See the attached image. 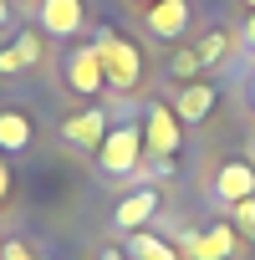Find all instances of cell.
Wrapping results in <instances>:
<instances>
[{
  "instance_id": "obj_25",
  "label": "cell",
  "mask_w": 255,
  "mask_h": 260,
  "mask_svg": "<svg viewBox=\"0 0 255 260\" xmlns=\"http://www.w3.org/2000/svg\"><path fill=\"white\" fill-rule=\"evenodd\" d=\"M143 6H153V0H143Z\"/></svg>"
},
{
  "instance_id": "obj_26",
  "label": "cell",
  "mask_w": 255,
  "mask_h": 260,
  "mask_svg": "<svg viewBox=\"0 0 255 260\" xmlns=\"http://www.w3.org/2000/svg\"><path fill=\"white\" fill-rule=\"evenodd\" d=\"M250 11H255V0H250Z\"/></svg>"
},
{
  "instance_id": "obj_2",
  "label": "cell",
  "mask_w": 255,
  "mask_h": 260,
  "mask_svg": "<svg viewBox=\"0 0 255 260\" xmlns=\"http://www.w3.org/2000/svg\"><path fill=\"white\" fill-rule=\"evenodd\" d=\"M138 158H143V127H138V122L107 127V138H102V148H97L102 174H133Z\"/></svg>"
},
{
  "instance_id": "obj_24",
  "label": "cell",
  "mask_w": 255,
  "mask_h": 260,
  "mask_svg": "<svg viewBox=\"0 0 255 260\" xmlns=\"http://www.w3.org/2000/svg\"><path fill=\"white\" fill-rule=\"evenodd\" d=\"M250 102H255V77H250Z\"/></svg>"
},
{
  "instance_id": "obj_9",
  "label": "cell",
  "mask_w": 255,
  "mask_h": 260,
  "mask_svg": "<svg viewBox=\"0 0 255 260\" xmlns=\"http://www.w3.org/2000/svg\"><path fill=\"white\" fill-rule=\"evenodd\" d=\"M214 194L225 204H240V199H255V169L250 164H225L214 174Z\"/></svg>"
},
{
  "instance_id": "obj_13",
  "label": "cell",
  "mask_w": 255,
  "mask_h": 260,
  "mask_svg": "<svg viewBox=\"0 0 255 260\" xmlns=\"http://www.w3.org/2000/svg\"><path fill=\"white\" fill-rule=\"evenodd\" d=\"M133 260H179L169 240L148 235V230H133Z\"/></svg>"
},
{
  "instance_id": "obj_1",
  "label": "cell",
  "mask_w": 255,
  "mask_h": 260,
  "mask_svg": "<svg viewBox=\"0 0 255 260\" xmlns=\"http://www.w3.org/2000/svg\"><path fill=\"white\" fill-rule=\"evenodd\" d=\"M97 56H102V72H107V82L112 87H138V77H143V56H138V46L128 41V36H117V31H97Z\"/></svg>"
},
{
  "instance_id": "obj_7",
  "label": "cell",
  "mask_w": 255,
  "mask_h": 260,
  "mask_svg": "<svg viewBox=\"0 0 255 260\" xmlns=\"http://www.w3.org/2000/svg\"><path fill=\"white\" fill-rule=\"evenodd\" d=\"M184 245H189L194 260H230L235 255V224H209V230L189 235Z\"/></svg>"
},
{
  "instance_id": "obj_6",
  "label": "cell",
  "mask_w": 255,
  "mask_h": 260,
  "mask_svg": "<svg viewBox=\"0 0 255 260\" xmlns=\"http://www.w3.org/2000/svg\"><path fill=\"white\" fill-rule=\"evenodd\" d=\"M82 26H87L82 0H41V31H51V36H77Z\"/></svg>"
},
{
  "instance_id": "obj_23",
  "label": "cell",
  "mask_w": 255,
  "mask_h": 260,
  "mask_svg": "<svg viewBox=\"0 0 255 260\" xmlns=\"http://www.w3.org/2000/svg\"><path fill=\"white\" fill-rule=\"evenodd\" d=\"M102 260H122V255H117V250H102Z\"/></svg>"
},
{
  "instance_id": "obj_11",
  "label": "cell",
  "mask_w": 255,
  "mask_h": 260,
  "mask_svg": "<svg viewBox=\"0 0 255 260\" xmlns=\"http://www.w3.org/2000/svg\"><path fill=\"white\" fill-rule=\"evenodd\" d=\"M209 107H214V87H209V82L184 87V92H179V102H174L179 122H204V117H209Z\"/></svg>"
},
{
  "instance_id": "obj_4",
  "label": "cell",
  "mask_w": 255,
  "mask_h": 260,
  "mask_svg": "<svg viewBox=\"0 0 255 260\" xmlns=\"http://www.w3.org/2000/svg\"><path fill=\"white\" fill-rule=\"evenodd\" d=\"M67 87H72V92H87V97L107 87V72H102L97 46H77V51L67 56Z\"/></svg>"
},
{
  "instance_id": "obj_8",
  "label": "cell",
  "mask_w": 255,
  "mask_h": 260,
  "mask_svg": "<svg viewBox=\"0 0 255 260\" xmlns=\"http://www.w3.org/2000/svg\"><path fill=\"white\" fill-rule=\"evenodd\" d=\"M61 133H67V143H77V148H102V138H107V117H102L97 107L72 112V117L61 122Z\"/></svg>"
},
{
  "instance_id": "obj_17",
  "label": "cell",
  "mask_w": 255,
  "mask_h": 260,
  "mask_svg": "<svg viewBox=\"0 0 255 260\" xmlns=\"http://www.w3.org/2000/svg\"><path fill=\"white\" fill-rule=\"evenodd\" d=\"M199 67H204V61H199V51H179V56H174V77H194Z\"/></svg>"
},
{
  "instance_id": "obj_15",
  "label": "cell",
  "mask_w": 255,
  "mask_h": 260,
  "mask_svg": "<svg viewBox=\"0 0 255 260\" xmlns=\"http://www.w3.org/2000/svg\"><path fill=\"white\" fill-rule=\"evenodd\" d=\"M235 224H240L245 240H255V199H240L235 204Z\"/></svg>"
},
{
  "instance_id": "obj_12",
  "label": "cell",
  "mask_w": 255,
  "mask_h": 260,
  "mask_svg": "<svg viewBox=\"0 0 255 260\" xmlns=\"http://www.w3.org/2000/svg\"><path fill=\"white\" fill-rule=\"evenodd\" d=\"M26 143H31V117L26 112H0V148L21 153Z\"/></svg>"
},
{
  "instance_id": "obj_22",
  "label": "cell",
  "mask_w": 255,
  "mask_h": 260,
  "mask_svg": "<svg viewBox=\"0 0 255 260\" xmlns=\"http://www.w3.org/2000/svg\"><path fill=\"white\" fill-rule=\"evenodd\" d=\"M11 21V0H0V26H6Z\"/></svg>"
},
{
  "instance_id": "obj_5",
  "label": "cell",
  "mask_w": 255,
  "mask_h": 260,
  "mask_svg": "<svg viewBox=\"0 0 255 260\" xmlns=\"http://www.w3.org/2000/svg\"><path fill=\"white\" fill-rule=\"evenodd\" d=\"M148 31L158 41H179L189 31V0H153L148 6Z\"/></svg>"
},
{
  "instance_id": "obj_3",
  "label": "cell",
  "mask_w": 255,
  "mask_h": 260,
  "mask_svg": "<svg viewBox=\"0 0 255 260\" xmlns=\"http://www.w3.org/2000/svg\"><path fill=\"white\" fill-rule=\"evenodd\" d=\"M179 112L174 107H164V102H153L148 107V117H143V148L153 153V158H174L179 153Z\"/></svg>"
},
{
  "instance_id": "obj_18",
  "label": "cell",
  "mask_w": 255,
  "mask_h": 260,
  "mask_svg": "<svg viewBox=\"0 0 255 260\" xmlns=\"http://www.w3.org/2000/svg\"><path fill=\"white\" fill-rule=\"evenodd\" d=\"M6 260H46V255H36L31 245H21V240H16V245H6Z\"/></svg>"
},
{
  "instance_id": "obj_20",
  "label": "cell",
  "mask_w": 255,
  "mask_h": 260,
  "mask_svg": "<svg viewBox=\"0 0 255 260\" xmlns=\"http://www.w3.org/2000/svg\"><path fill=\"white\" fill-rule=\"evenodd\" d=\"M245 41L255 46V11H250V21H245Z\"/></svg>"
},
{
  "instance_id": "obj_21",
  "label": "cell",
  "mask_w": 255,
  "mask_h": 260,
  "mask_svg": "<svg viewBox=\"0 0 255 260\" xmlns=\"http://www.w3.org/2000/svg\"><path fill=\"white\" fill-rule=\"evenodd\" d=\"M6 189H11V174H6V164H0V199H6Z\"/></svg>"
},
{
  "instance_id": "obj_14",
  "label": "cell",
  "mask_w": 255,
  "mask_h": 260,
  "mask_svg": "<svg viewBox=\"0 0 255 260\" xmlns=\"http://www.w3.org/2000/svg\"><path fill=\"white\" fill-rule=\"evenodd\" d=\"M194 51H199V61L209 67V61H219V56L230 51V36H225V31H209V36H204V46H194Z\"/></svg>"
},
{
  "instance_id": "obj_16",
  "label": "cell",
  "mask_w": 255,
  "mask_h": 260,
  "mask_svg": "<svg viewBox=\"0 0 255 260\" xmlns=\"http://www.w3.org/2000/svg\"><path fill=\"white\" fill-rule=\"evenodd\" d=\"M16 51H21V61H41V36H36V31H21Z\"/></svg>"
},
{
  "instance_id": "obj_19",
  "label": "cell",
  "mask_w": 255,
  "mask_h": 260,
  "mask_svg": "<svg viewBox=\"0 0 255 260\" xmlns=\"http://www.w3.org/2000/svg\"><path fill=\"white\" fill-rule=\"evenodd\" d=\"M21 67H26V61H21L16 46H11V51H0V72H21Z\"/></svg>"
},
{
  "instance_id": "obj_10",
  "label": "cell",
  "mask_w": 255,
  "mask_h": 260,
  "mask_svg": "<svg viewBox=\"0 0 255 260\" xmlns=\"http://www.w3.org/2000/svg\"><path fill=\"white\" fill-rule=\"evenodd\" d=\"M153 209H158V194L153 189H138V194H128L122 204H117V230H143L148 219H153Z\"/></svg>"
}]
</instances>
